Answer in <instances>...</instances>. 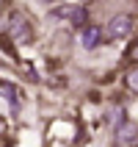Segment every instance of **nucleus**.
I'll return each instance as SVG.
<instances>
[{
    "label": "nucleus",
    "instance_id": "1",
    "mask_svg": "<svg viewBox=\"0 0 138 147\" xmlns=\"http://www.w3.org/2000/svg\"><path fill=\"white\" fill-rule=\"evenodd\" d=\"M8 36H11L17 45H31L33 42V28H31V22H28L22 14H11L8 17Z\"/></svg>",
    "mask_w": 138,
    "mask_h": 147
},
{
    "label": "nucleus",
    "instance_id": "2",
    "mask_svg": "<svg viewBox=\"0 0 138 147\" xmlns=\"http://www.w3.org/2000/svg\"><path fill=\"white\" fill-rule=\"evenodd\" d=\"M133 25H135V17L133 14H116V17H111L105 33H108V39H124L133 31Z\"/></svg>",
    "mask_w": 138,
    "mask_h": 147
},
{
    "label": "nucleus",
    "instance_id": "3",
    "mask_svg": "<svg viewBox=\"0 0 138 147\" xmlns=\"http://www.w3.org/2000/svg\"><path fill=\"white\" fill-rule=\"evenodd\" d=\"M116 144L119 147H135L138 144V125L135 122L116 125Z\"/></svg>",
    "mask_w": 138,
    "mask_h": 147
},
{
    "label": "nucleus",
    "instance_id": "4",
    "mask_svg": "<svg viewBox=\"0 0 138 147\" xmlns=\"http://www.w3.org/2000/svg\"><path fill=\"white\" fill-rule=\"evenodd\" d=\"M99 42H102V31H99L97 25H86L83 33H80V45H83L86 50H94Z\"/></svg>",
    "mask_w": 138,
    "mask_h": 147
},
{
    "label": "nucleus",
    "instance_id": "5",
    "mask_svg": "<svg viewBox=\"0 0 138 147\" xmlns=\"http://www.w3.org/2000/svg\"><path fill=\"white\" fill-rule=\"evenodd\" d=\"M69 22L83 31V28L89 25V11H86L83 6H72V11H69Z\"/></svg>",
    "mask_w": 138,
    "mask_h": 147
},
{
    "label": "nucleus",
    "instance_id": "6",
    "mask_svg": "<svg viewBox=\"0 0 138 147\" xmlns=\"http://www.w3.org/2000/svg\"><path fill=\"white\" fill-rule=\"evenodd\" d=\"M124 83H127V89H130V92H135V94H138V67L127 72V78H124Z\"/></svg>",
    "mask_w": 138,
    "mask_h": 147
},
{
    "label": "nucleus",
    "instance_id": "7",
    "mask_svg": "<svg viewBox=\"0 0 138 147\" xmlns=\"http://www.w3.org/2000/svg\"><path fill=\"white\" fill-rule=\"evenodd\" d=\"M0 92L11 100V106H17V103H19V100H17V92H14V86H11V83H8V86H6V83H0Z\"/></svg>",
    "mask_w": 138,
    "mask_h": 147
},
{
    "label": "nucleus",
    "instance_id": "8",
    "mask_svg": "<svg viewBox=\"0 0 138 147\" xmlns=\"http://www.w3.org/2000/svg\"><path fill=\"white\" fill-rule=\"evenodd\" d=\"M130 58H135V61H138V45H135V47L130 50Z\"/></svg>",
    "mask_w": 138,
    "mask_h": 147
},
{
    "label": "nucleus",
    "instance_id": "9",
    "mask_svg": "<svg viewBox=\"0 0 138 147\" xmlns=\"http://www.w3.org/2000/svg\"><path fill=\"white\" fill-rule=\"evenodd\" d=\"M3 133H6V119L0 117V136H3Z\"/></svg>",
    "mask_w": 138,
    "mask_h": 147
}]
</instances>
